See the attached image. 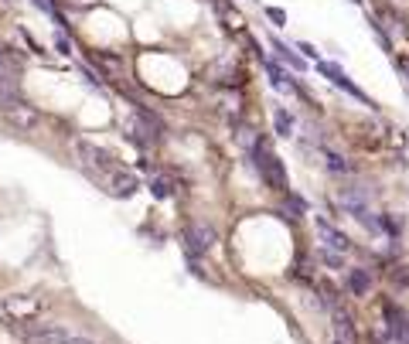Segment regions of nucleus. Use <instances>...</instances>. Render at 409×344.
Returning a JSON list of instances; mask_svg holds the SVG:
<instances>
[{
  "mask_svg": "<svg viewBox=\"0 0 409 344\" xmlns=\"http://www.w3.org/2000/svg\"><path fill=\"white\" fill-rule=\"evenodd\" d=\"M266 72H270V79H273V86L280 89V92H293V96L300 92V89H297V82H293V79L286 75V72H284V69H280V65H277V62H266Z\"/></svg>",
  "mask_w": 409,
  "mask_h": 344,
  "instance_id": "10",
  "label": "nucleus"
},
{
  "mask_svg": "<svg viewBox=\"0 0 409 344\" xmlns=\"http://www.w3.org/2000/svg\"><path fill=\"white\" fill-rule=\"evenodd\" d=\"M389 276H392V283H396V280H399V283H403V287H409V269H406V266H396V269H392V273H389Z\"/></svg>",
  "mask_w": 409,
  "mask_h": 344,
  "instance_id": "15",
  "label": "nucleus"
},
{
  "mask_svg": "<svg viewBox=\"0 0 409 344\" xmlns=\"http://www.w3.org/2000/svg\"><path fill=\"white\" fill-rule=\"evenodd\" d=\"M273 127H277V133H280V136H293V127H297V123H293V116H290L284 106H280V109L273 113Z\"/></svg>",
  "mask_w": 409,
  "mask_h": 344,
  "instance_id": "13",
  "label": "nucleus"
},
{
  "mask_svg": "<svg viewBox=\"0 0 409 344\" xmlns=\"http://www.w3.org/2000/svg\"><path fill=\"white\" fill-rule=\"evenodd\" d=\"M184 242H188V253H208L215 246V228L211 225H188Z\"/></svg>",
  "mask_w": 409,
  "mask_h": 344,
  "instance_id": "5",
  "label": "nucleus"
},
{
  "mask_svg": "<svg viewBox=\"0 0 409 344\" xmlns=\"http://www.w3.org/2000/svg\"><path fill=\"white\" fill-rule=\"evenodd\" d=\"M110 184H113L110 191H113L116 198H130V194H133V191L140 188V181H137V174H130V171H116V174H113V177H110Z\"/></svg>",
  "mask_w": 409,
  "mask_h": 344,
  "instance_id": "7",
  "label": "nucleus"
},
{
  "mask_svg": "<svg viewBox=\"0 0 409 344\" xmlns=\"http://www.w3.org/2000/svg\"><path fill=\"white\" fill-rule=\"evenodd\" d=\"M345 283H348L351 297H368V290H372V276H368V269H348Z\"/></svg>",
  "mask_w": 409,
  "mask_h": 344,
  "instance_id": "8",
  "label": "nucleus"
},
{
  "mask_svg": "<svg viewBox=\"0 0 409 344\" xmlns=\"http://www.w3.org/2000/svg\"><path fill=\"white\" fill-rule=\"evenodd\" d=\"M35 7H41V10H44V14H51V17H58V14H55V7H51L48 0H35Z\"/></svg>",
  "mask_w": 409,
  "mask_h": 344,
  "instance_id": "16",
  "label": "nucleus"
},
{
  "mask_svg": "<svg viewBox=\"0 0 409 344\" xmlns=\"http://www.w3.org/2000/svg\"><path fill=\"white\" fill-rule=\"evenodd\" d=\"M252 164H256V174H259V181L270 188V191H290V181H286V168L284 161L270 150V140L259 133L256 140H252Z\"/></svg>",
  "mask_w": 409,
  "mask_h": 344,
  "instance_id": "1",
  "label": "nucleus"
},
{
  "mask_svg": "<svg viewBox=\"0 0 409 344\" xmlns=\"http://www.w3.org/2000/svg\"><path fill=\"white\" fill-rule=\"evenodd\" d=\"M150 194L154 198H174L177 194V184H174V177L171 174H150Z\"/></svg>",
  "mask_w": 409,
  "mask_h": 344,
  "instance_id": "9",
  "label": "nucleus"
},
{
  "mask_svg": "<svg viewBox=\"0 0 409 344\" xmlns=\"http://www.w3.org/2000/svg\"><path fill=\"white\" fill-rule=\"evenodd\" d=\"M17 72H21V62H17L10 51L0 48V82H17V79H14Z\"/></svg>",
  "mask_w": 409,
  "mask_h": 344,
  "instance_id": "11",
  "label": "nucleus"
},
{
  "mask_svg": "<svg viewBox=\"0 0 409 344\" xmlns=\"http://www.w3.org/2000/svg\"><path fill=\"white\" fill-rule=\"evenodd\" d=\"M79 154L85 157V164H92L96 171H110V174L120 171V168H116V161H113V154H110V150H103V147H96V143H89V140H82V143H79Z\"/></svg>",
  "mask_w": 409,
  "mask_h": 344,
  "instance_id": "4",
  "label": "nucleus"
},
{
  "mask_svg": "<svg viewBox=\"0 0 409 344\" xmlns=\"http://www.w3.org/2000/svg\"><path fill=\"white\" fill-rule=\"evenodd\" d=\"M266 14H270V17H273V21H280V24H284V21H286V14H284V10H277V7H270V10H266Z\"/></svg>",
  "mask_w": 409,
  "mask_h": 344,
  "instance_id": "17",
  "label": "nucleus"
},
{
  "mask_svg": "<svg viewBox=\"0 0 409 344\" xmlns=\"http://www.w3.org/2000/svg\"><path fill=\"white\" fill-rule=\"evenodd\" d=\"M273 51L280 55V62H284V65H290L293 72H300V69H304V58H297V55H293V48H286L280 38H273Z\"/></svg>",
  "mask_w": 409,
  "mask_h": 344,
  "instance_id": "12",
  "label": "nucleus"
},
{
  "mask_svg": "<svg viewBox=\"0 0 409 344\" xmlns=\"http://www.w3.org/2000/svg\"><path fill=\"white\" fill-rule=\"evenodd\" d=\"M24 338H28V344H96L92 338L72 334L65 327H28Z\"/></svg>",
  "mask_w": 409,
  "mask_h": 344,
  "instance_id": "2",
  "label": "nucleus"
},
{
  "mask_svg": "<svg viewBox=\"0 0 409 344\" xmlns=\"http://www.w3.org/2000/svg\"><path fill=\"white\" fill-rule=\"evenodd\" d=\"M317 69H321V75H327V79H331V82H334L338 89H345L348 96H355V99H362V102H365V92L355 86V82H351V79H348V75L338 69V65H331V62H317Z\"/></svg>",
  "mask_w": 409,
  "mask_h": 344,
  "instance_id": "6",
  "label": "nucleus"
},
{
  "mask_svg": "<svg viewBox=\"0 0 409 344\" xmlns=\"http://www.w3.org/2000/svg\"><path fill=\"white\" fill-rule=\"evenodd\" d=\"M324 157H327V171H331V174H348V164H345V157H338L334 150H324Z\"/></svg>",
  "mask_w": 409,
  "mask_h": 344,
  "instance_id": "14",
  "label": "nucleus"
},
{
  "mask_svg": "<svg viewBox=\"0 0 409 344\" xmlns=\"http://www.w3.org/2000/svg\"><path fill=\"white\" fill-rule=\"evenodd\" d=\"M314 221H317V232H321V249H331V253H338V256H345V253L351 249L348 235H345L341 228H334L327 218H314Z\"/></svg>",
  "mask_w": 409,
  "mask_h": 344,
  "instance_id": "3",
  "label": "nucleus"
}]
</instances>
